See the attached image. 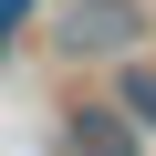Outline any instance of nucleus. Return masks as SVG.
Instances as JSON below:
<instances>
[{
	"label": "nucleus",
	"instance_id": "1",
	"mask_svg": "<svg viewBox=\"0 0 156 156\" xmlns=\"http://www.w3.org/2000/svg\"><path fill=\"white\" fill-rule=\"evenodd\" d=\"M146 31H156V11L146 0H52V52L62 62H135L146 52Z\"/></svg>",
	"mask_w": 156,
	"mask_h": 156
},
{
	"label": "nucleus",
	"instance_id": "2",
	"mask_svg": "<svg viewBox=\"0 0 156 156\" xmlns=\"http://www.w3.org/2000/svg\"><path fill=\"white\" fill-rule=\"evenodd\" d=\"M62 156H156V146L135 135V115L115 94H73L62 104Z\"/></svg>",
	"mask_w": 156,
	"mask_h": 156
},
{
	"label": "nucleus",
	"instance_id": "3",
	"mask_svg": "<svg viewBox=\"0 0 156 156\" xmlns=\"http://www.w3.org/2000/svg\"><path fill=\"white\" fill-rule=\"evenodd\" d=\"M125 115H135V135L156 146V52H135V62H115V83H104Z\"/></svg>",
	"mask_w": 156,
	"mask_h": 156
},
{
	"label": "nucleus",
	"instance_id": "4",
	"mask_svg": "<svg viewBox=\"0 0 156 156\" xmlns=\"http://www.w3.org/2000/svg\"><path fill=\"white\" fill-rule=\"evenodd\" d=\"M0 52H11V21H0Z\"/></svg>",
	"mask_w": 156,
	"mask_h": 156
},
{
	"label": "nucleus",
	"instance_id": "5",
	"mask_svg": "<svg viewBox=\"0 0 156 156\" xmlns=\"http://www.w3.org/2000/svg\"><path fill=\"white\" fill-rule=\"evenodd\" d=\"M42 11H52V0H42Z\"/></svg>",
	"mask_w": 156,
	"mask_h": 156
}]
</instances>
